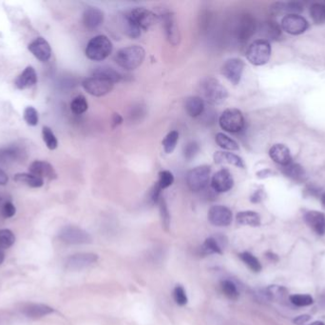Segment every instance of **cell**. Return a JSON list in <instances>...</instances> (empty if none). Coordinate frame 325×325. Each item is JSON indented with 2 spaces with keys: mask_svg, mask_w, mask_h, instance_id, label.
<instances>
[{
  "mask_svg": "<svg viewBox=\"0 0 325 325\" xmlns=\"http://www.w3.org/2000/svg\"><path fill=\"white\" fill-rule=\"evenodd\" d=\"M159 21V16L146 8H134L126 15V33L136 38L141 35L142 31H147Z\"/></svg>",
  "mask_w": 325,
  "mask_h": 325,
  "instance_id": "cell-1",
  "label": "cell"
},
{
  "mask_svg": "<svg viewBox=\"0 0 325 325\" xmlns=\"http://www.w3.org/2000/svg\"><path fill=\"white\" fill-rule=\"evenodd\" d=\"M145 56L146 52L143 48L138 45H133L119 50L114 59L121 68L126 71H133L143 63Z\"/></svg>",
  "mask_w": 325,
  "mask_h": 325,
  "instance_id": "cell-2",
  "label": "cell"
},
{
  "mask_svg": "<svg viewBox=\"0 0 325 325\" xmlns=\"http://www.w3.org/2000/svg\"><path fill=\"white\" fill-rule=\"evenodd\" d=\"M113 48V43L107 36L96 35L86 45V57L93 61H103L112 54Z\"/></svg>",
  "mask_w": 325,
  "mask_h": 325,
  "instance_id": "cell-3",
  "label": "cell"
},
{
  "mask_svg": "<svg viewBox=\"0 0 325 325\" xmlns=\"http://www.w3.org/2000/svg\"><path fill=\"white\" fill-rule=\"evenodd\" d=\"M201 94L206 101L213 105L222 104L226 101L228 93L226 87L216 78H206L201 84Z\"/></svg>",
  "mask_w": 325,
  "mask_h": 325,
  "instance_id": "cell-4",
  "label": "cell"
},
{
  "mask_svg": "<svg viewBox=\"0 0 325 325\" xmlns=\"http://www.w3.org/2000/svg\"><path fill=\"white\" fill-rule=\"evenodd\" d=\"M114 82L105 75L93 73L82 82V86L88 94L93 96H104L113 91Z\"/></svg>",
  "mask_w": 325,
  "mask_h": 325,
  "instance_id": "cell-5",
  "label": "cell"
},
{
  "mask_svg": "<svg viewBox=\"0 0 325 325\" xmlns=\"http://www.w3.org/2000/svg\"><path fill=\"white\" fill-rule=\"evenodd\" d=\"M271 57V45L269 41L258 39L252 42L246 51V58L255 66H263Z\"/></svg>",
  "mask_w": 325,
  "mask_h": 325,
  "instance_id": "cell-6",
  "label": "cell"
},
{
  "mask_svg": "<svg viewBox=\"0 0 325 325\" xmlns=\"http://www.w3.org/2000/svg\"><path fill=\"white\" fill-rule=\"evenodd\" d=\"M220 126L224 131L228 133H240L245 128V116L238 109L229 108L224 111L220 116Z\"/></svg>",
  "mask_w": 325,
  "mask_h": 325,
  "instance_id": "cell-7",
  "label": "cell"
},
{
  "mask_svg": "<svg viewBox=\"0 0 325 325\" xmlns=\"http://www.w3.org/2000/svg\"><path fill=\"white\" fill-rule=\"evenodd\" d=\"M210 172V167L207 165H201L190 170L186 176L188 188L193 192H200L205 189L209 182Z\"/></svg>",
  "mask_w": 325,
  "mask_h": 325,
  "instance_id": "cell-8",
  "label": "cell"
},
{
  "mask_svg": "<svg viewBox=\"0 0 325 325\" xmlns=\"http://www.w3.org/2000/svg\"><path fill=\"white\" fill-rule=\"evenodd\" d=\"M281 29L292 35L304 34L309 27L306 18L299 14L285 15L280 22Z\"/></svg>",
  "mask_w": 325,
  "mask_h": 325,
  "instance_id": "cell-9",
  "label": "cell"
},
{
  "mask_svg": "<svg viewBox=\"0 0 325 325\" xmlns=\"http://www.w3.org/2000/svg\"><path fill=\"white\" fill-rule=\"evenodd\" d=\"M160 17L163 21L166 38L172 46H177L181 40L179 25L175 14L171 12H166L160 14Z\"/></svg>",
  "mask_w": 325,
  "mask_h": 325,
  "instance_id": "cell-10",
  "label": "cell"
},
{
  "mask_svg": "<svg viewBox=\"0 0 325 325\" xmlns=\"http://www.w3.org/2000/svg\"><path fill=\"white\" fill-rule=\"evenodd\" d=\"M60 239L69 244H88L92 242L90 234L75 226H66L59 233Z\"/></svg>",
  "mask_w": 325,
  "mask_h": 325,
  "instance_id": "cell-11",
  "label": "cell"
},
{
  "mask_svg": "<svg viewBox=\"0 0 325 325\" xmlns=\"http://www.w3.org/2000/svg\"><path fill=\"white\" fill-rule=\"evenodd\" d=\"M245 69V62L240 58H230L222 67V75L233 85H238Z\"/></svg>",
  "mask_w": 325,
  "mask_h": 325,
  "instance_id": "cell-12",
  "label": "cell"
},
{
  "mask_svg": "<svg viewBox=\"0 0 325 325\" xmlns=\"http://www.w3.org/2000/svg\"><path fill=\"white\" fill-rule=\"evenodd\" d=\"M208 220L215 226L226 227L232 221V212L226 206L215 205L208 211Z\"/></svg>",
  "mask_w": 325,
  "mask_h": 325,
  "instance_id": "cell-13",
  "label": "cell"
},
{
  "mask_svg": "<svg viewBox=\"0 0 325 325\" xmlns=\"http://www.w3.org/2000/svg\"><path fill=\"white\" fill-rule=\"evenodd\" d=\"M234 185L232 174L228 169H222L215 173L211 180V187L217 193H226Z\"/></svg>",
  "mask_w": 325,
  "mask_h": 325,
  "instance_id": "cell-14",
  "label": "cell"
},
{
  "mask_svg": "<svg viewBox=\"0 0 325 325\" xmlns=\"http://www.w3.org/2000/svg\"><path fill=\"white\" fill-rule=\"evenodd\" d=\"M98 256L93 253H80L67 259L66 266L70 270H82L95 263Z\"/></svg>",
  "mask_w": 325,
  "mask_h": 325,
  "instance_id": "cell-15",
  "label": "cell"
},
{
  "mask_svg": "<svg viewBox=\"0 0 325 325\" xmlns=\"http://www.w3.org/2000/svg\"><path fill=\"white\" fill-rule=\"evenodd\" d=\"M29 51L38 59L42 62H46L52 56V48L48 41L44 37H36L34 40L32 41L29 46Z\"/></svg>",
  "mask_w": 325,
  "mask_h": 325,
  "instance_id": "cell-16",
  "label": "cell"
},
{
  "mask_svg": "<svg viewBox=\"0 0 325 325\" xmlns=\"http://www.w3.org/2000/svg\"><path fill=\"white\" fill-rule=\"evenodd\" d=\"M30 174L38 176L40 178H48L53 180L57 178V174L51 163L43 160H35L29 167Z\"/></svg>",
  "mask_w": 325,
  "mask_h": 325,
  "instance_id": "cell-17",
  "label": "cell"
},
{
  "mask_svg": "<svg viewBox=\"0 0 325 325\" xmlns=\"http://www.w3.org/2000/svg\"><path fill=\"white\" fill-rule=\"evenodd\" d=\"M104 13L96 7H88L83 13V24L88 30H95L104 22Z\"/></svg>",
  "mask_w": 325,
  "mask_h": 325,
  "instance_id": "cell-18",
  "label": "cell"
},
{
  "mask_svg": "<svg viewBox=\"0 0 325 325\" xmlns=\"http://www.w3.org/2000/svg\"><path fill=\"white\" fill-rule=\"evenodd\" d=\"M306 224L312 229L317 235H325V215L318 211H309L305 215Z\"/></svg>",
  "mask_w": 325,
  "mask_h": 325,
  "instance_id": "cell-19",
  "label": "cell"
},
{
  "mask_svg": "<svg viewBox=\"0 0 325 325\" xmlns=\"http://www.w3.org/2000/svg\"><path fill=\"white\" fill-rule=\"evenodd\" d=\"M269 156L274 162L280 166H286L292 162V156L290 151L284 144H275L269 150Z\"/></svg>",
  "mask_w": 325,
  "mask_h": 325,
  "instance_id": "cell-20",
  "label": "cell"
},
{
  "mask_svg": "<svg viewBox=\"0 0 325 325\" xmlns=\"http://www.w3.org/2000/svg\"><path fill=\"white\" fill-rule=\"evenodd\" d=\"M256 31V23L250 15H244L240 21L239 26L237 29L238 39L241 42L248 40Z\"/></svg>",
  "mask_w": 325,
  "mask_h": 325,
  "instance_id": "cell-21",
  "label": "cell"
},
{
  "mask_svg": "<svg viewBox=\"0 0 325 325\" xmlns=\"http://www.w3.org/2000/svg\"><path fill=\"white\" fill-rule=\"evenodd\" d=\"M37 83V74L32 66H28L15 79L14 85L18 90L31 88Z\"/></svg>",
  "mask_w": 325,
  "mask_h": 325,
  "instance_id": "cell-22",
  "label": "cell"
},
{
  "mask_svg": "<svg viewBox=\"0 0 325 325\" xmlns=\"http://www.w3.org/2000/svg\"><path fill=\"white\" fill-rule=\"evenodd\" d=\"M280 171L286 177H289L296 182H305L307 178L306 170L299 163L291 162L286 166H281Z\"/></svg>",
  "mask_w": 325,
  "mask_h": 325,
  "instance_id": "cell-23",
  "label": "cell"
},
{
  "mask_svg": "<svg viewBox=\"0 0 325 325\" xmlns=\"http://www.w3.org/2000/svg\"><path fill=\"white\" fill-rule=\"evenodd\" d=\"M214 161L217 164H231L233 166H236L238 168L245 169L246 168V163L244 161V159L241 156H237L233 153H228V152H221L218 151L214 154Z\"/></svg>",
  "mask_w": 325,
  "mask_h": 325,
  "instance_id": "cell-24",
  "label": "cell"
},
{
  "mask_svg": "<svg viewBox=\"0 0 325 325\" xmlns=\"http://www.w3.org/2000/svg\"><path fill=\"white\" fill-rule=\"evenodd\" d=\"M304 11V5L299 2H277L272 6L273 14H299Z\"/></svg>",
  "mask_w": 325,
  "mask_h": 325,
  "instance_id": "cell-25",
  "label": "cell"
},
{
  "mask_svg": "<svg viewBox=\"0 0 325 325\" xmlns=\"http://www.w3.org/2000/svg\"><path fill=\"white\" fill-rule=\"evenodd\" d=\"M53 311L54 310L49 305L33 303V304L28 305L23 309V314L28 318H40L52 314Z\"/></svg>",
  "mask_w": 325,
  "mask_h": 325,
  "instance_id": "cell-26",
  "label": "cell"
},
{
  "mask_svg": "<svg viewBox=\"0 0 325 325\" xmlns=\"http://www.w3.org/2000/svg\"><path fill=\"white\" fill-rule=\"evenodd\" d=\"M185 107L187 115L191 117H198L204 113L205 102L200 96H190L186 99Z\"/></svg>",
  "mask_w": 325,
  "mask_h": 325,
  "instance_id": "cell-27",
  "label": "cell"
},
{
  "mask_svg": "<svg viewBox=\"0 0 325 325\" xmlns=\"http://www.w3.org/2000/svg\"><path fill=\"white\" fill-rule=\"evenodd\" d=\"M13 179L15 181L20 183H24L29 187L32 188H40L44 185V179L40 178L38 176L32 175L30 173H19L13 176Z\"/></svg>",
  "mask_w": 325,
  "mask_h": 325,
  "instance_id": "cell-28",
  "label": "cell"
},
{
  "mask_svg": "<svg viewBox=\"0 0 325 325\" xmlns=\"http://www.w3.org/2000/svg\"><path fill=\"white\" fill-rule=\"evenodd\" d=\"M262 33L270 40H278L281 36V29L276 21H266L262 26Z\"/></svg>",
  "mask_w": 325,
  "mask_h": 325,
  "instance_id": "cell-29",
  "label": "cell"
},
{
  "mask_svg": "<svg viewBox=\"0 0 325 325\" xmlns=\"http://www.w3.org/2000/svg\"><path fill=\"white\" fill-rule=\"evenodd\" d=\"M237 222L242 225H248L252 227H257L261 224V217L259 214L253 211L240 212L236 217Z\"/></svg>",
  "mask_w": 325,
  "mask_h": 325,
  "instance_id": "cell-30",
  "label": "cell"
},
{
  "mask_svg": "<svg viewBox=\"0 0 325 325\" xmlns=\"http://www.w3.org/2000/svg\"><path fill=\"white\" fill-rule=\"evenodd\" d=\"M215 140L222 149L228 151H238L240 149L237 141L224 133H218L215 136Z\"/></svg>",
  "mask_w": 325,
  "mask_h": 325,
  "instance_id": "cell-31",
  "label": "cell"
},
{
  "mask_svg": "<svg viewBox=\"0 0 325 325\" xmlns=\"http://www.w3.org/2000/svg\"><path fill=\"white\" fill-rule=\"evenodd\" d=\"M222 245L220 244L219 240L215 237H208L205 240V242L202 246V251L205 255H211V254H223Z\"/></svg>",
  "mask_w": 325,
  "mask_h": 325,
  "instance_id": "cell-32",
  "label": "cell"
},
{
  "mask_svg": "<svg viewBox=\"0 0 325 325\" xmlns=\"http://www.w3.org/2000/svg\"><path fill=\"white\" fill-rule=\"evenodd\" d=\"M310 16L316 24L325 23V6L321 3H314L310 7Z\"/></svg>",
  "mask_w": 325,
  "mask_h": 325,
  "instance_id": "cell-33",
  "label": "cell"
},
{
  "mask_svg": "<svg viewBox=\"0 0 325 325\" xmlns=\"http://www.w3.org/2000/svg\"><path fill=\"white\" fill-rule=\"evenodd\" d=\"M179 140V133L177 131L169 132L163 140V147L166 154H171L176 148V145Z\"/></svg>",
  "mask_w": 325,
  "mask_h": 325,
  "instance_id": "cell-34",
  "label": "cell"
},
{
  "mask_svg": "<svg viewBox=\"0 0 325 325\" xmlns=\"http://www.w3.org/2000/svg\"><path fill=\"white\" fill-rule=\"evenodd\" d=\"M22 155L21 151L17 147H8L4 149L0 150V161L8 162V161H14L20 158Z\"/></svg>",
  "mask_w": 325,
  "mask_h": 325,
  "instance_id": "cell-35",
  "label": "cell"
},
{
  "mask_svg": "<svg viewBox=\"0 0 325 325\" xmlns=\"http://www.w3.org/2000/svg\"><path fill=\"white\" fill-rule=\"evenodd\" d=\"M89 108V104L84 95H77L71 103V110L74 115H82Z\"/></svg>",
  "mask_w": 325,
  "mask_h": 325,
  "instance_id": "cell-36",
  "label": "cell"
},
{
  "mask_svg": "<svg viewBox=\"0 0 325 325\" xmlns=\"http://www.w3.org/2000/svg\"><path fill=\"white\" fill-rule=\"evenodd\" d=\"M42 136H43V140L46 144L48 149L55 150L57 148L58 140H57L55 135L53 134L52 129L48 126H44L42 129Z\"/></svg>",
  "mask_w": 325,
  "mask_h": 325,
  "instance_id": "cell-37",
  "label": "cell"
},
{
  "mask_svg": "<svg viewBox=\"0 0 325 325\" xmlns=\"http://www.w3.org/2000/svg\"><path fill=\"white\" fill-rule=\"evenodd\" d=\"M240 257L253 272L258 273L262 270V265L259 263V259L257 257H254L252 254H250L248 252H245V253H242L240 255Z\"/></svg>",
  "mask_w": 325,
  "mask_h": 325,
  "instance_id": "cell-38",
  "label": "cell"
},
{
  "mask_svg": "<svg viewBox=\"0 0 325 325\" xmlns=\"http://www.w3.org/2000/svg\"><path fill=\"white\" fill-rule=\"evenodd\" d=\"M15 242V236L13 232L9 229L0 230V248L8 249L12 247Z\"/></svg>",
  "mask_w": 325,
  "mask_h": 325,
  "instance_id": "cell-39",
  "label": "cell"
},
{
  "mask_svg": "<svg viewBox=\"0 0 325 325\" xmlns=\"http://www.w3.org/2000/svg\"><path fill=\"white\" fill-rule=\"evenodd\" d=\"M158 176H159V178H158V181L156 183H157V185L159 186L161 190L168 188L174 182V176H173L172 173L169 172V171H166V170L161 171Z\"/></svg>",
  "mask_w": 325,
  "mask_h": 325,
  "instance_id": "cell-40",
  "label": "cell"
},
{
  "mask_svg": "<svg viewBox=\"0 0 325 325\" xmlns=\"http://www.w3.org/2000/svg\"><path fill=\"white\" fill-rule=\"evenodd\" d=\"M23 117L24 120L26 121L28 125L30 126H36L39 121V117H38V113L36 111V109L33 106H29L24 110L23 113Z\"/></svg>",
  "mask_w": 325,
  "mask_h": 325,
  "instance_id": "cell-41",
  "label": "cell"
},
{
  "mask_svg": "<svg viewBox=\"0 0 325 325\" xmlns=\"http://www.w3.org/2000/svg\"><path fill=\"white\" fill-rule=\"evenodd\" d=\"M157 204L159 205L160 215H161V218H162L163 226L165 227L166 230H168L169 224H170V215L168 212L167 205H166V201L163 197L160 198L159 201Z\"/></svg>",
  "mask_w": 325,
  "mask_h": 325,
  "instance_id": "cell-42",
  "label": "cell"
},
{
  "mask_svg": "<svg viewBox=\"0 0 325 325\" xmlns=\"http://www.w3.org/2000/svg\"><path fill=\"white\" fill-rule=\"evenodd\" d=\"M222 288H223V291L227 298L233 299V300H236L237 298H239L240 294L238 289H237V286L234 285L232 281L225 280L222 283Z\"/></svg>",
  "mask_w": 325,
  "mask_h": 325,
  "instance_id": "cell-43",
  "label": "cell"
},
{
  "mask_svg": "<svg viewBox=\"0 0 325 325\" xmlns=\"http://www.w3.org/2000/svg\"><path fill=\"white\" fill-rule=\"evenodd\" d=\"M290 301L293 304L299 307H305V306H309L313 304L314 300L311 296L309 295H301V294H297V295H292L289 297Z\"/></svg>",
  "mask_w": 325,
  "mask_h": 325,
  "instance_id": "cell-44",
  "label": "cell"
},
{
  "mask_svg": "<svg viewBox=\"0 0 325 325\" xmlns=\"http://www.w3.org/2000/svg\"><path fill=\"white\" fill-rule=\"evenodd\" d=\"M93 73L95 74H99V75H105L107 78H110L111 80H113L114 83L119 82L121 79V75L119 73L113 68H109V67H100L97 68Z\"/></svg>",
  "mask_w": 325,
  "mask_h": 325,
  "instance_id": "cell-45",
  "label": "cell"
},
{
  "mask_svg": "<svg viewBox=\"0 0 325 325\" xmlns=\"http://www.w3.org/2000/svg\"><path fill=\"white\" fill-rule=\"evenodd\" d=\"M199 144L196 141H190L184 148V156L186 160H191L199 153Z\"/></svg>",
  "mask_w": 325,
  "mask_h": 325,
  "instance_id": "cell-46",
  "label": "cell"
},
{
  "mask_svg": "<svg viewBox=\"0 0 325 325\" xmlns=\"http://www.w3.org/2000/svg\"><path fill=\"white\" fill-rule=\"evenodd\" d=\"M173 297H174V300L176 301V303L179 305H186L187 303V297H186V293L185 291V289L177 285L173 291Z\"/></svg>",
  "mask_w": 325,
  "mask_h": 325,
  "instance_id": "cell-47",
  "label": "cell"
},
{
  "mask_svg": "<svg viewBox=\"0 0 325 325\" xmlns=\"http://www.w3.org/2000/svg\"><path fill=\"white\" fill-rule=\"evenodd\" d=\"M15 213H16L15 206L12 202L8 201V202L3 205V207H2V215H3V217L9 218V217H13L15 215Z\"/></svg>",
  "mask_w": 325,
  "mask_h": 325,
  "instance_id": "cell-48",
  "label": "cell"
},
{
  "mask_svg": "<svg viewBox=\"0 0 325 325\" xmlns=\"http://www.w3.org/2000/svg\"><path fill=\"white\" fill-rule=\"evenodd\" d=\"M263 197H264V191L263 190H257L251 196L250 200L252 201L253 204H258V202H261L263 200Z\"/></svg>",
  "mask_w": 325,
  "mask_h": 325,
  "instance_id": "cell-49",
  "label": "cell"
},
{
  "mask_svg": "<svg viewBox=\"0 0 325 325\" xmlns=\"http://www.w3.org/2000/svg\"><path fill=\"white\" fill-rule=\"evenodd\" d=\"M272 171L269 169L262 170V171H259V172L257 173V176H258L259 178H266V177L272 176Z\"/></svg>",
  "mask_w": 325,
  "mask_h": 325,
  "instance_id": "cell-50",
  "label": "cell"
},
{
  "mask_svg": "<svg viewBox=\"0 0 325 325\" xmlns=\"http://www.w3.org/2000/svg\"><path fill=\"white\" fill-rule=\"evenodd\" d=\"M123 122V118L119 114H113V127L115 128L119 126L120 124Z\"/></svg>",
  "mask_w": 325,
  "mask_h": 325,
  "instance_id": "cell-51",
  "label": "cell"
},
{
  "mask_svg": "<svg viewBox=\"0 0 325 325\" xmlns=\"http://www.w3.org/2000/svg\"><path fill=\"white\" fill-rule=\"evenodd\" d=\"M9 181V177L6 173L0 168V185H6Z\"/></svg>",
  "mask_w": 325,
  "mask_h": 325,
  "instance_id": "cell-52",
  "label": "cell"
},
{
  "mask_svg": "<svg viewBox=\"0 0 325 325\" xmlns=\"http://www.w3.org/2000/svg\"><path fill=\"white\" fill-rule=\"evenodd\" d=\"M310 319V317L307 316V315H304V316H299L298 318L295 319V322L298 323V324H302L304 322H306Z\"/></svg>",
  "mask_w": 325,
  "mask_h": 325,
  "instance_id": "cell-53",
  "label": "cell"
},
{
  "mask_svg": "<svg viewBox=\"0 0 325 325\" xmlns=\"http://www.w3.org/2000/svg\"><path fill=\"white\" fill-rule=\"evenodd\" d=\"M4 257H5V255H4V253H3V251L0 249V265H2V262H3V260H4Z\"/></svg>",
  "mask_w": 325,
  "mask_h": 325,
  "instance_id": "cell-54",
  "label": "cell"
},
{
  "mask_svg": "<svg viewBox=\"0 0 325 325\" xmlns=\"http://www.w3.org/2000/svg\"><path fill=\"white\" fill-rule=\"evenodd\" d=\"M320 200H321V204H322L323 207L325 208V192L324 193H322V194H321V196H320Z\"/></svg>",
  "mask_w": 325,
  "mask_h": 325,
  "instance_id": "cell-55",
  "label": "cell"
},
{
  "mask_svg": "<svg viewBox=\"0 0 325 325\" xmlns=\"http://www.w3.org/2000/svg\"><path fill=\"white\" fill-rule=\"evenodd\" d=\"M310 325H325L323 322H321V321H315V322H313Z\"/></svg>",
  "mask_w": 325,
  "mask_h": 325,
  "instance_id": "cell-56",
  "label": "cell"
}]
</instances>
